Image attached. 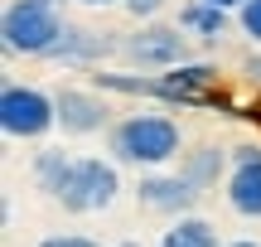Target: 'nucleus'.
<instances>
[{
    "label": "nucleus",
    "mask_w": 261,
    "mask_h": 247,
    "mask_svg": "<svg viewBox=\"0 0 261 247\" xmlns=\"http://www.w3.org/2000/svg\"><path fill=\"white\" fill-rule=\"evenodd\" d=\"M107 151H112L116 165H130V170H165V165L179 160V151H184V131H179L174 116L130 112L121 121H112Z\"/></svg>",
    "instance_id": "f257e3e1"
},
{
    "label": "nucleus",
    "mask_w": 261,
    "mask_h": 247,
    "mask_svg": "<svg viewBox=\"0 0 261 247\" xmlns=\"http://www.w3.org/2000/svg\"><path fill=\"white\" fill-rule=\"evenodd\" d=\"M68 19L58 15L54 0H10L0 15V39L5 54H24V58H48V48L63 39Z\"/></svg>",
    "instance_id": "f03ea898"
},
{
    "label": "nucleus",
    "mask_w": 261,
    "mask_h": 247,
    "mask_svg": "<svg viewBox=\"0 0 261 247\" xmlns=\"http://www.w3.org/2000/svg\"><path fill=\"white\" fill-rule=\"evenodd\" d=\"M121 194V175L116 160H97V155H73L63 184L54 189V204H63L68 213H102Z\"/></svg>",
    "instance_id": "7ed1b4c3"
},
{
    "label": "nucleus",
    "mask_w": 261,
    "mask_h": 247,
    "mask_svg": "<svg viewBox=\"0 0 261 247\" xmlns=\"http://www.w3.org/2000/svg\"><path fill=\"white\" fill-rule=\"evenodd\" d=\"M54 126H58L54 92L29 87V83H5V92H0V131L10 141H39Z\"/></svg>",
    "instance_id": "20e7f679"
},
{
    "label": "nucleus",
    "mask_w": 261,
    "mask_h": 247,
    "mask_svg": "<svg viewBox=\"0 0 261 247\" xmlns=\"http://www.w3.org/2000/svg\"><path fill=\"white\" fill-rule=\"evenodd\" d=\"M179 29L184 24H155V19H145L130 39H121V58L145 68V73H165V68L184 63L189 58V34H179Z\"/></svg>",
    "instance_id": "39448f33"
},
{
    "label": "nucleus",
    "mask_w": 261,
    "mask_h": 247,
    "mask_svg": "<svg viewBox=\"0 0 261 247\" xmlns=\"http://www.w3.org/2000/svg\"><path fill=\"white\" fill-rule=\"evenodd\" d=\"M58 126L63 136H97L112 131V107L102 102V87H58Z\"/></svg>",
    "instance_id": "423d86ee"
},
{
    "label": "nucleus",
    "mask_w": 261,
    "mask_h": 247,
    "mask_svg": "<svg viewBox=\"0 0 261 247\" xmlns=\"http://www.w3.org/2000/svg\"><path fill=\"white\" fill-rule=\"evenodd\" d=\"M198 194H203V189H198L194 180H184V175H160V170H150L145 180L136 184L140 209H150V213H169V218H179V213H194Z\"/></svg>",
    "instance_id": "0eeeda50"
},
{
    "label": "nucleus",
    "mask_w": 261,
    "mask_h": 247,
    "mask_svg": "<svg viewBox=\"0 0 261 247\" xmlns=\"http://www.w3.org/2000/svg\"><path fill=\"white\" fill-rule=\"evenodd\" d=\"M107 54H121V44H112V39L97 34V29H77V24H68V29H63V39L48 48V58H54V63H68V68L102 63Z\"/></svg>",
    "instance_id": "6e6552de"
},
{
    "label": "nucleus",
    "mask_w": 261,
    "mask_h": 247,
    "mask_svg": "<svg viewBox=\"0 0 261 247\" xmlns=\"http://www.w3.org/2000/svg\"><path fill=\"white\" fill-rule=\"evenodd\" d=\"M232 15H237V10L213 5V0H184V5H179V24H184L189 34L208 39V44H218V39L232 29Z\"/></svg>",
    "instance_id": "1a4fd4ad"
},
{
    "label": "nucleus",
    "mask_w": 261,
    "mask_h": 247,
    "mask_svg": "<svg viewBox=\"0 0 261 247\" xmlns=\"http://www.w3.org/2000/svg\"><path fill=\"white\" fill-rule=\"evenodd\" d=\"M227 204L242 218H261V155L227 170Z\"/></svg>",
    "instance_id": "9d476101"
},
{
    "label": "nucleus",
    "mask_w": 261,
    "mask_h": 247,
    "mask_svg": "<svg viewBox=\"0 0 261 247\" xmlns=\"http://www.w3.org/2000/svg\"><path fill=\"white\" fill-rule=\"evenodd\" d=\"M160 247H227V242L218 238V228L208 218H198V213H179V218L160 233Z\"/></svg>",
    "instance_id": "9b49d317"
},
{
    "label": "nucleus",
    "mask_w": 261,
    "mask_h": 247,
    "mask_svg": "<svg viewBox=\"0 0 261 247\" xmlns=\"http://www.w3.org/2000/svg\"><path fill=\"white\" fill-rule=\"evenodd\" d=\"M227 170V151H218V145H203V151H189L184 160H179V175L184 180H194L198 189H208V184H218V175Z\"/></svg>",
    "instance_id": "f8f14e48"
},
{
    "label": "nucleus",
    "mask_w": 261,
    "mask_h": 247,
    "mask_svg": "<svg viewBox=\"0 0 261 247\" xmlns=\"http://www.w3.org/2000/svg\"><path fill=\"white\" fill-rule=\"evenodd\" d=\"M68 165H73V155H63V151H39L34 155V180H39V189H44L48 199H54V189L63 184Z\"/></svg>",
    "instance_id": "ddd939ff"
},
{
    "label": "nucleus",
    "mask_w": 261,
    "mask_h": 247,
    "mask_svg": "<svg viewBox=\"0 0 261 247\" xmlns=\"http://www.w3.org/2000/svg\"><path fill=\"white\" fill-rule=\"evenodd\" d=\"M237 29H242L252 44H261V0H242V10H237Z\"/></svg>",
    "instance_id": "4468645a"
},
{
    "label": "nucleus",
    "mask_w": 261,
    "mask_h": 247,
    "mask_svg": "<svg viewBox=\"0 0 261 247\" xmlns=\"http://www.w3.org/2000/svg\"><path fill=\"white\" fill-rule=\"evenodd\" d=\"M165 5H169V0H121V10H126L130 19H155Z\"/></svg>",
    "instance_id": "2eb2a0df"
},
{
    "label": "nucleus",
    "mask_w": 261,
    "mask_h": 247,
    "mask_svg": "<svg viewBox=\"0 0 261 247\" xmlns=\"http://www.w3.org/2000/svg\"><path fill=\"white\" fill-rule=\"evenodd\" d=\"M39 247H97V242L83 238V233H54V238H44Z\"/></svg>",
    "instance_id": "dca6fc26"
},
{
    "label": "nucleus",
    "mask_w": 261,
    "mask_h": 247,
    "mask_svg": "<svg viewBox=\"0 0 261 247\" xmlns=\"http://www.w3.org/2000/svg\"><path fill=\"white\" fill-rule=\"evenodd\" d=\"M242 73H247V78H252V83L261 87V44H256V54H252V58L242 63Z\"/></svg>",
    "instance_id": "f3484780"
},
{
    "label": "nucleus",
    "mask_w": 261,
    "mask_h": 247,
    "mask_svg": "<svg viewBox=\"0 0 261 247\" xmlns=\"http://www.w3.org/2000/svg\"><path fill=\"white\" fill-rule=\"evenodd\" d=\"M261 155V145H232V165H242V160H256Z\"/></svg>",
    "instance_id": "a211bd4d"
},
{
    "label": "nucleus",
    "mask_w": 261,
    "mask_h": 247,
    "mask_svg": "<svg viewBox=\"0 0 261 247\" xmlns=\"http://www.w3.org/2000/svg\"><path fill=\"white\" fill-rule=\"evenodd\" d=\"M77 5H92V10H102V5H121V0H77Z\"/></svg>",
    "instance_id": "6ab92c4d"
},
{
    "label": "nucleus",
    "mask_w": 261,
    "mask_h": 247,
    "mask_svg": "<svg viewBox=\"0 0 261 247\" xmlns=\"http://www.w3.org/2000/svg\"><path fill=\"white\" fill-rule=\"evenodd\" d=\"M227 247H261L256 238H237V242H227Z\"/></svg>",
    "instance_id": "aec40b11"
},
{
    "label": "nucleus",
    "mask_w": 261,
    "mask_h": 247,
    "mask_svg": "<svg viewBox=\"0 0 261 247\" xmlns=\"http://www.w3.org/2000/svg\"><path fill=\"white\" fill-rule=\"evenodd\" d=\"M213 5H227V10H242V0H213Z\"/></svg>",
    "instance_id": "412c9836"
},
{
    "label": "nucleus",
    "mask_w": 261,
    "mask_h": 247,
    "mask_svg": "<svg viewBox=\"0 0 261 247\" xmlns=\"http://www.w3.org/2000/svg\"><path fill=\"white\" fill-rule=\"evenodd\" d=\"M116 247H140V242H116Z\"/></svg>",
    "instance_id": "4be33fe9"
},
{
    "label": "nucleus",
    "mask_w": 261,
    "mask_h": 247,
    "mask_svg": "<svg viewBox=\"0 0 261 247\" xmlns=\"http://www.w3.org/2000/svg\"><path fill=\"white\" fill-rule=\"evenodd\" d=\"M54 5H63V0H54Z\"/></svg>",
    "instance_id": "5701e85b"
}]
</instances>
